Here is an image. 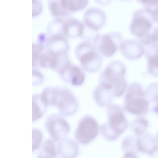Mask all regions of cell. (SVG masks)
<instances>
[{
    "instance_id": "25",
    "label": "cell",
    "mask_w": 158,
    "mask_h": 158,
    "mask_svg": "<svg viewBox=\"0 0 158 158\" xmlns=\"http://www.w3.org/2000/svg\"><path fill=\"white\" fill-rule=\"evenodd\" d=\"M32 152L38 149L43 142V135L42 131L37 128L32 129Z\"/></svg>"
},
{
    "instance_id": "20",
    "label": "cell",
    "mask_w": 158,
    "mask_h": 158,
    "mask_svg": "<svg viewBox=\"0 0 158 158\" xmlns=\"http://www.w3.org/2000/svg\"><path fill=\"white\" fill-rule=\"evenodd\" d=\"M140 97H145L144 91L141 85L137 82L130 84L125 93L124 102Z\"/></svg>"
},
{
    "instance_id": "22",
    "label": "cell",
    "mask_w": 158,
    "mask_h": 158,
    "mask_svg": "<svg viewBox=\"0 0 158 158\" xmlns=\"http://www.w3.org/2000/svg\"><path fill=\"white\" fill-rule=\"evenodd\" d=\"M48 3L50 13L55 19H65L69 16L61 8L59 0H48Z\"/></svg>"
},
{
    "instance_id": "14",
    "label": "cell",
    "mask_w": 158,
    "mask_h": 158,
    "mask_svg": "<svg viewBox=\"0 0 158 158\" xmlns=\"http://www.w3.org/2000/svg\"><path fill=\"white\" fill-rule=\"evenodd\" d=\"M151 27V23L148 20L135 16L131 24L130 30L133 35L141 38L148 34Z\"/></svg>"
},
{
    "instance_id": "3",
    "label": "cell",
    "mask_w": 158,
    "mask_h": 158,
    "mask_svg": "<svg viewBox=\"0 0 158 158\" xmlns=\"http://www.w3.org/2000/svg\"><path fill=\"white\" fill-rule=\"evenodd\" d=\"M106 120L99 126L102 135L112 141L117 138L127 129L128 123L123 109L119 105L111 104L106 106Z\"/></svg>"
},
{
    "instance_id": "5",
    "label": "cell",
    "mask_w": 158,
    "mask_h": 158,
    "mask_svg": "<svg viewBox=\"0 0 158 158\" xmlns=\"http://www.w3.org/2000/svg\"><path fill=\"white\" fill-rule=\"evenodd\" d=\"M122 41V36L119 33L112 32L97 35L91 41L95 49L101 56L109 57L112 56L120 49Z\"/></svg>"
},
{
    "instance_id": "6",
    "label": "cell",
    "mask_w": 158,
    "mask_h": 158,
    "mask_svg": "<svg viewBox=\"0 0 158 158\" xmlns=\"http://www.w3.org/2000/svg\"><path fill=\"white\" fill-rule=\"evenodd\" d=\"M99 126L97 122L89 115L83 117L79 121L75 132L76 140L83 145H86L98 136Z\"/></svg>"
},
{
    "instance_id": "17",
    "label": "cell",
    "mask_w": 158,
    "mask_h": 158,
    "mask_svg": "<svg viewBox=\"0 0 158 158\" xmlns=\"http://www.w3.org/2000/svg\"><path fill=\"white\" fill-rule=\"evenodd\" d=\"M48 105L41 94H34L32 96V122L41 118L46 112Z\"/></svg>"
},
{
    "instance_id": "12",
    "label": "cell",
    "mask_w": 158,
    "mask_h": 158,
    "mask_svg": "<svg viewBox=\"0 0 158 158\" xmlns=\"http://www.w3.org/2000/svg\"><path fill=\"white\" fill-rule=\"evenodd\" d=\"M60 74L65 82L74 86L81 85L85 81L83 71L78 66L71 64Z\"/></svg>"
},
{
    "instance_id": "16",
    "label": "cell",
    "mask_w": 158,
    "mask_h": 158,
    "mask_svg": "<svg viewBox=\"0 0 158 158\" xmlns=\"http://www.w3.org/2000/svg\"><path fill=\"white\" fill-rule=\"evenodd\" d=\"M57 141L50 138L44 140L38 149L37 157H58Z\"/></svg>"
},
{
    "instance_id": "18",
    "label": "cell",
    "mask_w": 158,
    "mask_h": 158,
    "mask_svg": "<svg viewBox=\"0 0 158 158\" xmlns=\"http://www.w3.org/2000/svg\"><path fill=\"white\" fill-rule=\"evenodd\" d=\"M89 0H59L62 10L70 16L75 12L84 9Z\"/></svg>"
},
{
    "instance_id": "19",
    "label": "cell",
    "mask_w": 158,
    "mask_h": 158,
    "mask_svg": "<svg viewBox=\"0 0 158 158\" xmlns=\"http://www.w3.org/2000/svg\"><path fill=\"white\" fill-rule=\"evenodd\" d=\"M150 45L146 53L148 71L153 75L158 76V47Z\"/></svg>"
},
{
    "instance_id": "11",
    "label": "cell",
    "mask_w": 158,
    "mask_h": 158,
    "mask_svg": "<svg viewBox=\"0 0 158 158\" xmlns=\"http://www.w3.org/2000/svg\"><path fill=\"white\" fill-rule=\"evenodd\" d=\"M123 108L129 113L142 116L148 113L149 109V102L145 97L137 98L124 102Z\"/></svg>"
},
{
    "instance_id": "2",
    "label": "cell",
    "mask_w": 158,
    "mask_h": 158,
    "mask_svg": "<svg viewBox=\"0 0 158 158\" xmlns=\"http://www.w3.org/2000/svg\"><path fill=\"white\" fill-rule=\"evenodd\" d=\"M126 72L124 64L119 60L110 62L102 71L99 83L111 91L114 98L119 97L124 93L127 86L124 78Z\"/></svg>"
},
{
    "instance_id": "21",
    "label": "cell",
    "mask_w": 158,
    "mask_h": 158,
    "mask_svg": "<svg viewBox=\"0 0 158 158\" xmlns=\"http://www.w3.org/2000/svg\"><path fill=\"white\" fill-rule=\"evenodd\" d=\"M148 124V122L147 119L142 117H139L131 122L130 127L134 134L139 136L145 132Z\"/></svg>"
},
{
    "instance_id": "15",
    "label": "cell",
    "mask_w": 158,
    "mask_h": 158,
    "mask_svg": "<svg viewBox=\"0 0 158 158\" xmlns=\"http://www.w3.org/2000/svg\"><path fill=\"white\" fill-rule=\"evenodd\" d=\"M157 144L155 138L150 134L145 132L136 138V146L138 152L148 155Z\"/></svg>"
},
{
    "instance_id": "30",
    "label": "cell",
    "mask_w": 158,
    "mask_h": 158,
    "mask_svg": "<svg viewBox=\"0 0 158 158\" xmlns=\"http://www.w3.org/2000/svg\"><path fill=\"white\" fill-rule=\"evenodd\" d=\"M98 4L101 5H106L110 2L111 0H95Z\"/></svg>"
},
{
    "instance_id": "24",
    "label": "cell",
    "mask_w": 158,
    "mask_h": 158,
    "mask_svg": "<svg viewBox=\"0 0 158 158\" xmlns=\"http://www.w3.org/2000/svg\"><path fill=\"white\" fill-rule=\"evenodd\" d=\"M144 92L145 97L149 103L155 102L158 99V82L150 84Z\"/></svg>"
},
{
    "instance_id": "26",
    "label": "cell",
    "mask_w": 158,
    "mask_h": 158,
    "mask_svg": "<svg viewBox=\"0 0 158 158\" xmlns=\"http://www.w3.org/2000/svg\"><path fill=\"white\" fill-rule=\"evenodd\" d=\"M32 17H35L39 15L41 13L42 6L39 0H32Z\"/></svg>"
},
{
    "instance_id": "28",
    "label": "cell",
    "mask_w": 158,
    "mask_h": 158,
    "mask_svg": "<svg viewBox=\"0 0 158 158\" xmlns=\"http://www.w3.org/2000/svg\"><path fill=\"white\" fill-rule=\"evenodd\" d=\"M141 1L143 4L148 6V7L153 6L158 4V0H141Z\"/></svg>"
},
{
    "instance_id": "9",
    "label": "cell",
    "mask_w": 158,
    "mask_h": 158,
    "mask_svg": "<svg viewBox=\"0 0 158 158\" xmlns=\"http://www.w3.org/2000/svg\"><path fill=\"white\" fill-rule=\"evenodd\" d=\"M85 30V26L78 20L68 18L61 23L60 30L61 34L66 37L76 38L81 37Z\"/></svg>"
},
{
    "instance_id": "10",
    "label": "cell",
    "mask_w": 158,
    "mask_h": 158,
    "mask_svg": "<svg viewBox=\"0 0 158 158\" xmlns=\"http://www.w3.org/2000/svg\"><path fill=\"white\" fill-rule=\"evenodd\" d=\"M119 49L125 58L131 60L140 57L145 52L144 47L141 42L132 39L123 41Z\"/></svg>"
},
{
    "instance_id": "29",
    "label": "cell",
    "mask_w": 158,
    "mask_h": 158,
    "mask_svg": "<svg viewBox=\"0 0 158 158\" xmlns=\"http://www.w3.org/2000/svg\"><path fill=\"white\" fill-rule=\"evenodd\" d=\"M148 155L150 157H158V144H157Z\"/></svg>"
},
{
    "instance_id": "1",
    "label": "cell",
    "mask_w": 158,
    "mask_h": 158,
    "mask_svg": "<svg viewBox=\"0 0 158 158\" xmlns=\"http://www.w3.org/2000/svg\"><path fill=\"white\" fill-rule=\"evenodd\" d=\"M40 94L48 106L57 108L59 113L64 117L72 115L77 110V99L67 88L48 87L44 88Z\"/></svg>"
},
{
    "instance_id": "32",
    "label": "cell",
    "mask_w": 158,
    "mask_h": 158,
    "mask_svg": "<svg viewBox=\"0 0 158 158\" xmlns=\"http://www.w3.org/2000/svg\"><path fill=\"white\" fill-rule=\"evenodd\" d=\"M124 0V1H125V0Z\"/></svg>"
},
{
    "instance_id": "23",
    "label": "cell",
    "mask_w": 158,
    "mask_h": 158,
    "mask_svg": "<svg viewBox=\"0 0 158 158\" xmlns=\"http://www.w3.org/2000/svg\"><path fill=\"white\" fill-rule=\"evenodd\" d=\"M136 137L132 136L126 137L122 143V148L124 153L128 152L137 153V151L136 146Z\"/></svg>"
},
{
    "instance_id": "4",
    "label": "cell",
    "mask_w": 158,
    "mask_h": 158,
    "mask_svg": "<svg viewBox=\"0 0 158 158\" xmlns=\"http://www.w3.org/2000/svg\"><path fill=\"white\" fill-rule=\"evenodd\" d=\"M75 53L82 68L86 71L96 73L102 65L101 56L97 51L91 41L85 40L76 46Z\"/></svg>"
},
{
    "instance_id": "8",
    "label": "cell",
    "mask_w": 158,
    "mask_h": 158,
    "mask_svg": "<svg viewBox=\"0 0 158 158\" xmlns=\"http://www.w3.org/2000/svg\"><path fill=\"white\" fill-rule=\"evenodd\" d=\"M106 16L102 10L96 8H91L85 12L83 22L85 27L95 31H97L104 25Z\"/></svg>"
},
{
    "instance_id": "13",
    "label": "cell",
    "mask_w": 158,
    "mask_h": 158,
    "mask_svg": "<svg viewBox=\"0 0 158 158\" xmlns=\"http://www.w3.org/2000/svg\"><path fill=\"white\" fill-rule=\"evenodd\" d=\"M58 157H75L78 152L77 143L71 139L64 138L57 141Z\"/></svg>"
},
{
    "instance_id": "31",
    "label": "cell",
    "mask_w": 158,
    "mask_h": 158,
    "mask_svg": "<svg viewBox=\"0 0 158 158\" xmlns=\"http://www.w3.org/2000/svg\"><path fill=\"white\" fill-rule=\"evenodd\" d=\"M155 138L157 143L158 144V131H157Z\"/></svg>"
},
{
    "instance_id": "27",
    "label": "cell",
    "mask_w": 158,
    "mask_h": 158,
    "mask_svg": "<svg viewBox=\"0 0 158 158\" xmlns=\"http://www.w3.org/2000/svg\"><path fill=\"white\" fill-rule=\"evenodd\" d=\"M151 45L158 47V28L154 31L152 34H150Z\"/></svg>"
},
{
    "instance_id": "7",
    "label": "cell",
    "mask_w": 158,
    "mask_h": 158,
    "mask_svg": "<svg viewBox=\"0 0 158 158\" xmlns=\"http://www.w3.org/2000/svg\"><path fill=\"white\" fill-rule=\"evenodd\" d=\"M64 116L60 113L52 114L46 118L44 127L50 138L58 141L68 134L70 126Z\"/></svg>"
}]
</instances>
